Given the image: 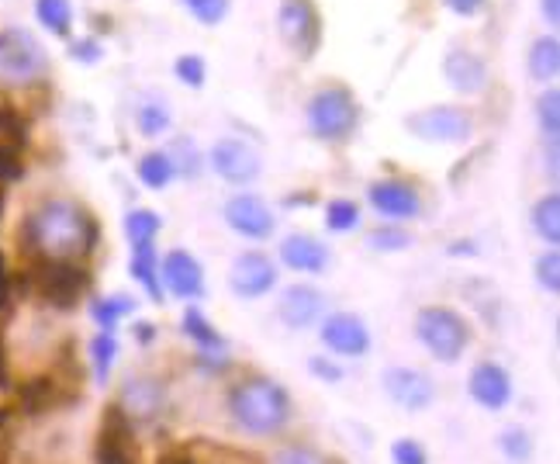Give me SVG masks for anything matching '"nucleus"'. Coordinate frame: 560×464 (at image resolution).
<instances>
[{"instance_id": "obj_9", "label": "nucleus", "mask_w": 560, "mask_h": 464, "mask_svg": "<svg viewBox=\"0 0 560 464\" xmlns=\"http://www.w3.org/2000/svg\"><path fill=\"white\" fill-rule=\"evenodd\" d=\"M49 67L38 38L25 28H4L0 32V77L8 80H35Z\"/></svg>"}, {"instance_id": "obj_47", "label": "nucleus", "mask_w": 560, "mask_h": 464, "mask_svg": "<svg viewBox=\"0 0 560 464\" xmlns=\"http://www.w3.org/2000/svg\"><path fill=\"white\" fill-rule=\"evenodd\" d=\"M4 315H8V305H0V385H8V344H4Z\"/></svg>"}, {"instance_id": "obj_30", "label": "nucleus", "mask_w": 560, "mask_h": 464, "mask_svg": "<svg viewBox=\"0 0 560 464\" xmlns=\"http://www.w3.org/2000/svg\"><path fill=\"white\" fill-rule=\"evenodd\" d=\"M533 225L547 243H560V195L557 192H550V195H544L540 201H536Z\"/></svg>"}, {"instance_id": "obj_49", "label": "nucleus", "mask_w": 560, "mask_h": 464, "mask_svg": "<svg viewBox=\"0 0 560 464\" xmlns=\"http://www.w3.org/2000/svg\"><path fill=\"white\" fill-rule=\"evenodd\" d=\"M540 4H544V14H547L550 25H557V21H560V0H540Z\"/></svg>"}, {"instance_id": "obj_31", "label": "nucleus", "mask_w": 560, "mask_h": 464, "mask_svg": "<svg viewBox=\"0 0 560 464\" xmlns=\"http://www.w3.org/2000/svg\"><path fill=\"white\" fill-rule=\"evenodd\" d=\"M163 229V219L156 212H149V208H132V212L125 216V236L132 240V246L139 243H153Z\"/></svg>"}, {"instance_id": "obj_35", "label": "nucleus", "mask_w": 560, "mask_h": 464, "mask_svg": "<svg viewBox=\"0 0 560 464\" xmlns=\"http://www.w3.org/2000/svg\"><path fill=\"white\" fill-rule=\"evenodd\" d=\"M28 139V121L21 118L11 104H0V142H8V146H25Z\"/></svg>"}, {"instance_id": "obj_11", "label": "nucleus", "mask_w": 560, "mask_h": 464, "mask_svg": "<svg viewBox=\"0 0 560 464\" xmlns=\"http://www.w3.org/2000/svg\"><path fill=\"white\" fill-rule=\"evenodd\" d=\"M381 385H384L387 398L408 413H422L433 406V398H436V385L429 382V374H422L419 368H405V364L387 368Z\"/></svg>"}, {"instance_id": "obj_44", "label": "nucleus", "mask_w": 560, "mask_h": 464, "mask_svg": "<svg viewBox=\"0 0 560 464\" xmlns=\"http://www.w3.org/2000/svg\"><path fill=\"white\" fill-rule=\"evenodd\" d=\"M273 464H326V457H322L318 451H312V448H298V444H291V448H284V451H277V454H273Z\"/></svg>"}, {"instance_id": "obj_8", "label": "nucleus", "mask_w": 560, "mask_h": 464, "mask_svg": "<svg viewBox=\"0 0 560 464\" xmlns=\"http://www.w3.org/2000/svg\"><path fill=\"white\" fill-rule=\"evenodd\" d=\"M94 464H139L136 427L118 403H107L97 424Z\"/></svg>"}, {"instance_id": "obj_18", "label": "nucleus", "mask_w": 560, "mask_h": 464, "mask_svg": "<svg viewBox=\"0 0 560 464\" xmlns=\"http://www.w3.org/2000/svg\"><path fill=\"white\" fill-rule=\"evenodd\" d=\"M322 309H326V299H322V291L312 285H291L280 291V299H277L280 323L291 329H308L312 323H318Z\"/></svg>"}, {"instance_id": "obj_3", "label": "nucleus", "mask_w": 560, "mask_h": 464, "mask_svg": "<svg viewBox=\"0 0 560 464\" xmlns=\"http://www.w3.org/2000/svg\"><path fill=\"white\" fill-rule=\"evenodd\" d=\"M232 419L249 433H277L291 424V395L270 378H246L229 392Z\"/></svg>"}, {"instance_id": "obj_24", "label": "nucleus", "mask_w": 560, "mask_h": 464, "mask_svg": "<svg viewBox=\"0 0 560 464\" xmlns=\"http://www.w3.org/2000/svg\"><path fill=\"white\" fill-rule=\"evenodd\" d=\"M184 336L198 344L205 353H222L225 350V336L208 323V315L201 309H187L184 312Z\"/></svg>"}, {"instance_id": "obj_22", "label": "nucleus", "mask_w": 560, "mask_h": 464, "mask_svg": "<svg viewBox=\"0 0 560 464\" xmlns=\"http://www.w3.org/2000/svg\"><path fill=\"white\" fill-rule=\"evenodd\" d=\"M280 260L301 274H322L329 267V250H326V243L308 236V232H294V236L280 243Z\"/></svg>"}, {"instance_id": "obj_38", "label": "nucleus", "mask_w": 560, "mask_h": 464, "mask_svg": "<svg viewBox=\"0 0 560 464\" xmlns=\"http://www.w3.org/2000/svg\"><path fill=\"white\" fill-rule=\"evenodd\" d=\"M184 8L201 21V25H219L225 21L232 0H184Z\"/></svg>"}, {"instance_id": "obj_27", "label": "nucleus", "mask_w": 560, "mask_h": 464, "mask_svg": "<svg viewBox=\"0 0 560 464\" xmlns=\"http://www.w3.org/2000/svg\"><path fill=\"white\" fill-rule=\"evenodd\" d=\"M35 18L42 21V28L62 38L73 28V4L70 0H35Z\"/></svg>"}, {"instance_id": "obj_42", "label": "nucleus", "mask_w": 560, "mask_h": 464, "mask_svg": "<svg viewBox=\"0 0 560 464\" xmlns=\"http://www.w3.org/2000/svg\"><path fill=\"white\" fill-rule=\"evenodd\" d=\"M392 461L395 464H429V454H425V448L419 444V440L401 437L392 444Z\"/></svg>"}, {"instance_id": "obj_6", "label": "nucleus", "mask_w": 560, "mask_h": 464, "mask_svg": "<svg viewBox=\"0 0 560 464\" xmlns=\"http://www.w3.org/2000/svg\"><path fill=\"white\" fill-rule=\"evenodd\" d=\"M360 121V108L350 88H322L308 101V125L318 139L326 142H347Z\"/></svg>"}, {"instance_id": "obj_45", "label": "nucleus", "mask_w": 560, "mask_h": 464, "mask_svg": "<svg viewBox=\"0 0 560 464\" xmlns=\"http://www.w3.org/2000/svg\"><path fill=\"white\" fill-rule=\"evenodd\" d=\"M308 371H312L315 378H322V382H329V385L342 382V368H336L332 361H326V357H312V361H308Z\"/></svg>"}, {"instance_id": "obj_48", "label": "nucleus", "mask_w": 560, "mask_h": 464, "mask_svg": "<svg viewBox=\"0 0 560 464\" xmlns=\"http://www.w3.org/2000/svg\"><path fill=\"white\" fill-rule=\"evenodd\" d=\"M443 4L454 11V14H460V18H470V14H478L481 11V4L485 0H443Z\"/></svg>"}, {"instance_id": "obj_14", "label": "nucleus", "mask_w": 560, "mask_h": 464, "mask_svg": "<svg viewBox=\"0 0 560 464\" xmlns=\"http://www.w3.org/2000/svg\"><path fill=\"white\" fill-rule=\"evenodd\" d=\"M211 166H214V174L229 184H253L260 177L264 163L256 156L253 146H246L243 139H222V142H214V150H211Z\"/></svg>"}, {"instance_id": "obj_17", "label": "nucleus", "mask_w": 560, "mask_h": 464, "mask_svg": "<svg viewBox=\"0 0 560 464\" xmlns=\"http://www.w3.org/2000/svg\"><path fill=\"white\" fill-rule=\"evenodd\" d=\"M467 388H470L474 403L491 409V413H499L512 403V378L502 364H494V361H481L478 368H474L467 378Z\"/></svg>"}, {"instance_id": "obj_32", "label": "nucleus", "mask_w": 560, "mask_h": 464, "mask_svg": "<svg viewBox=\"0 0 560 464\" xmlns=\"http://www.w3.org/2000/svg\"><path fill=\"white\" fill-rule=\"evenodd\" d=\"M115 357H118V340L115 333H97L91 340V364H94V378L104 385L112 378L115 368Z\"/></svg>"}, {"instance_id": "obj_21", "label": "nucleus", "mask_w": 560, "mask_h": 464, "mask_svg": "<svg viewBox=\"0 0 560 464\" xmlns=\"http://www.w3.org/2000/svg\"><path fill=\"white\" fill-rule=\"evenodd\" d=\"M163 385L156 382V378H128V382L121 385V395H118V406L125 409V416L132 419H153L156 413H163Z\"/></svg>"}, {"instance_id": "obj_46", "label": "nucleus", "mask_w": 560, "mask_h": 464, "mask_svg": "<svg viewBox=\"0 0 560 464\" xmlns=\"http://www.w3.org/2000/svg\"><path fill=\"white\" fill-rule=\"evenodd\" d=\"M70 56H73V59H80V62H97V59H101L97 38H77L73 46H70Z\"/></svg>"}, {"instance_id": "obj_43", "label": "nucleus", "mask_w": 560, "mask_h": 464, "mask_svg": "<svg viewBox=\"0 0 560 464\" xmlns=\"http://www.w3.org/2000/svg\"><path fill=\"white\" fill-rule=\"evenodd\" d=\"M25 174V163H21V150L18 146L0 142V184H11Z\"/></svg>"}, {"instance_id": "obj_28", "label": "nucleus", "mask_w": 560, "mask_h": 464, "mask_svg": "<svg viewBox=\"0 0 560 464\" xmlns=\"http://www.w3.org/2000/svg\"><path fill=\"white\" fill-rule=\"evenodd\" d=\"M177 177V171H174V160H170L163 150L160 153H145L142 160H139V181L149 187V192H163V187Z\"/></svg>"}, {"instance_id": "obj_40", "label": "nucleus", "mask_w": 560, "mask_h": 464, "mask_svg": "<svg viewBox=\"0 0 560 464\" xmlns=\"http://www.w3.org/2000/svg\"><path fill=\"white\" fill-rule=\"evenodd\" d=\"M177 80L187 83V88H205V77H208V67H205V59L201 56H180L177 59Z\"/></svg>"}, {"instance_id": "obj_50", "label": "nucleus", "mask_w": 560, "mask_h": 464, "mask_svg": "<svg viewBox=\"0 0 560 464\" xmlns=\"http://www.w3.org/2000/svg\"><path fill=\"white\" fill-rule=\"evenodd\" d=\"M153 336V329H149V323H139V340H149Z\"/></svg>"}, {"instance_id": "obj_12", "label": "nucleus", "mask_w": 560, "mask_h": 464, "mask_svg": "<svg viewBox=\"0 0 560 464\" xmlns=\"http://www.w3.org/2000/svg\"><path fill=\"white\" fill-rule=\"evenodd\" d=\"M229 285L240 299L253 302V299H264V294L277 285V264L260 250H249L240 253L229 270Z\"/></svg>"}, {"instance_id": "obj_7", "label": "nucleus", "mask_w": 560, "mask_h": 464, "mask_svg": "<svg viewBox=\"0 0 560 464\" xmlns=\"http://www.w3.org/2000/svg\"><path fill=\"white\" fill-rule=\"evenodd\" d=\"M405 129L422 142L457 146L474 136V115H470V108H464V104H433V108L408 115Z\"/></svg>"}, {"instance_id": "obj_36", "label": "nucleus", "mask_w": 560, "mask_h": 464, "mask_svg": "<svg viewBox=\"0 0 560 464\" xmlns=\"http://www.w3.org/2000/svg\"><path fill=\"white\" fill-rule=\"evenodd\" d=\"M170 160H174V171L184 174V177H198L201 174V156H198V146H194L190 139H177L174 150L166 153Z\"/></svg>"}, {"instance_id": "obj_19", "label": "nucleus", "mask_w": 560, "mask_h": 464, "mask_svg": "<svg viewBox=\"0 0 560 464\" xmlns=\"http://www.w3.org/2000/svg\"><path fill=\"white\" fill-rule=\"evenodd\" d=\"M163 285L177 294V299H201L205 294V270L198 264V257L187 250H170L163 257Z\"/></svg>"}, {"instance_id": "obj_23", "label": "nucleus", "mask_w": 560, "mask_h": 464, "mask_svg": "<svg viewBox=\"0 0 560 464\" xmlns=\"http://www.w3.org/2000/svg\"><path fill=\"white\" fill-rule=\"evenodd\" d=\"M132 278L145 288L153 302H163V285H160V257L153 243L132 246Z\"/></svg>"}, {"instance_id": "obj_2", "label": "nucleus", "mask_w": 560, "mask_h": 464, "mask_svg": "<svg viewBox=\"0 0 560 464\" xmlns=\"http://www.w3.org/2000/svg\"><path fill=\"white\" fill-rule=\"evenodd\" d=\"M14 395H18V409L25 416H46L80 403L83 368L77 361V344L73 340L62 344L52 357V364L35 378H25L14 388Z\"/></svg>"}, {"instance_id": "obj_33", "label": "nucleus", "mask_w": 560, "mask_h": 464, "mask_svg": "<svg viewBox=\"0 0 560 464\" xmlns=\"http://www.w3.org/2000/svg\"><path fill=\"white\" fill-rule=\"evenodd\" d=\"M326 225L332 232H353L360 225V205L350 198H332L326 205Z\"/></svg>"}, {"instance_id": "obj_5", "label": "nucleus", "mask_w": 560, "mask_h": 464, "mask_svg": "<svg viewBox=\"0 0 560 464\" xmlns=\"http://www.w3.org/2000/svg\"><path fill=\"white\" fill-rule=\"evenodd\" d=\"M416 336L419 344L443 364H457L460 353L470 344V326L464 323V315L446 309V305H425L416 315Z\"/></svg>"}, {"instance_id": "obj_29", "label": "nucleus", "mask_w": 560, "mask_h": 464, "mask_svg": "<svg viewBox=\"0 0 560 464\" xmlns=\"http://www.w3.org/2000/svg\"><path fill=\"white\" fill-rule=\"evenodd\" d=\"M536 115H540V129L544 139L550 142V166L557 171V136H560V94L547 91L540 101H536Z\"/></svg>"}, {"instance_id": "obj_10", "label": "nucleus", "mask_w": 560, "mask_h": 464, "mask_svg": "<svg viewBox=\"0 0 560 464\" xmlns=\"http://www.w3.org/2000/svg\"><path fill=\"white\" fill-rule=\"evenodd\" d=\"M277 28H280V38H284L294 53H301L305 59L315 56L318 38H322V18L312 0H284L277 14Z\"/></svg>"}, {"instance_id": "obj_4", "label": "nucleus", "mask_w": 560, "mask_h": 464, "mask_svg": "<svg viewBox=\"0 0 560 464\" xmlns=\"http://www.w3.org/2000/svg\"><path fill=\"white\" fill-rule=\"evenodd\" d=\"M94 278L80 260H32V267L18 278V288L49 309H77V302L91 291Z\"/></svg>"}, {"instance_id": "obj_20", "label": "nucleus", "mask_w": 560, "mask_h": 464, "mask_svg": "<svg viewBox=\"0 0 560 464\" xmlns=\"http://www.w3.org/2000/svg\"><path fill=\"white\" fill-rule=\"evenodd\" d=\"M443 77L457 94H481L488 88V67L470 49H450L443 59Z\"/></svg>"}, {"instance_id": "obj_25", "label": "nucleus", "mask_w": 560, "mask_h": 464, "mask_svg": "<svg viewBox=\"0 0 560 464\" xmlns=\"http://www.w3.org/2000/svg\"><path fill=\"white\" fill-rule=\"evenodd\" d=\"M557 70H560V42L553 35L536 38L533 49H529V77L547 83L557 77Z\"/></svg>"}, {"instance_id": "obj_26", "label": "nucleus", "mask_w": 560, "mask_h": 464, "mask_svg": "<svg viewBox=\"0 0 560 464\" xmlns=\"http://www.w3.org/2000/svg\"><path fill=\"white\" fill-rule=\"evenodd\" d=\"M136 312V299H128V294H112V299H94L91 302V315L94 323L101 326V333H112L118 326V320Z\"/></svg>"}, {"instance_id": "obj_37", "label": "nucleus", "mask_w": 560, "mask_h": 464, "mask_svg": "<svg viewBox=\"0 0 560 464\" xmlns=\"http://www.w3.org/2000/svg\"><path fill=\"white\" fill-rule=\"evenodd\" d=\"M499 444H502V451H505V457L509 461H529L533 457V440H529V433L526 430H520V427H509L502 437H499Z\"/></svg>"}, {"instance_id": "obj_13", "label": "nucleus", "mask_w": 560, "mask_h": 464, "mask_svg": "<svg viewBox=\"0 0 560 464\" xmlns=\"http://www.w3.org/2000/svg\"><path fill=\"white\" fill-rule=\"evenodd\" d=\"M322 344H326L336 357H363L371 350V329L363 326L360 315L353 312H332L322 320Z\"/></svg>"}, {"instance_id": "obj_1", "label": "nucleus", "mask_w": 560, "mask_h": 464, "mask_svg": "<svg viewBox=\"0 0 560 464\" xmlns=\"http://www.w3.org/2000/svg\"><path fill=\"white\" fill-rule=\"evenodd\" d=\"M21 250L32 260H80L91 257L101 240V225L83 205L70 198H49L28 212L18 232Z\"/></svg>"}, {"instance_id": "obj_16", "label": "nucleus", "mask_w": 560, "mask_h": 464, "mask_svg": "<svg viewBox=\"0 0 560 464\" xmlns=\"http://www.w3.org/2000/svg\"><path fill=\"white\" fill-rule=\"evenodd\" d=\"M368 198L377 212L392 222L419 219V212H422V198L408 181H377V184H371Z\"/></svg>"}, {"instance_id": "obj_39", "label": "nucleus", "mask_w": 560, "mask_h": 464, "mask_svg": "<svg viewBox=\"0 0 560 464\" xmlns=\"http://www.w3.org/2000/svg\"><path fill=\"white\" fill-rule=\"evenodd\" d=\"M371 246L374 250H384V253H398L405 246H412V236H408L401 225H377L371 232Z\"/></svg>"}, {"instance_id": "obj_15", "label": "nucleus", "mask_w": 560, "mask_h": 464, "mask_svg": "<svg viewBox=\"0 0 560 464\" xmlns=\"http://www.w3.org/2000/svg\"><path fill=\"white\" fill-rule=\"evenodd\" d=\"M222 216L246 240H267L270 232H273V225H277L270 205L260 195H232L225 201V212Z\"/></svg>"}, {"instance_id": "obj_41", "label": "nucleus", "mask_w": 560, "mask_h": 464, "mask_svg": "<svg viewBox=\"0 0 560 464\" xmlns=\"http://www.w3.org/2000/svg\"><path fill=\"white\" fill-rule=\"evenodd\" d=\"M536 281H540L550 294L560 291V253L557 250L544 253V257L536 260Z\"/></svg>"}, {"instance_id": "obj_34", "label": "nucleus", "mask_w": 560, "mask_h": 464, "mask_svg": "<svg viewBox=\"0 0 560 464\" xmlns=\"http://www.w3.org/2000/svg\"><path fill=\"white\" fill-rule=\"evenodd\" d=\"M170 129V108L163 101H145L139 108V132L145 139H156Z\"/></svg>"}]
</instances>
